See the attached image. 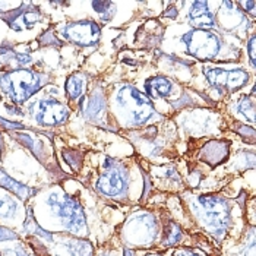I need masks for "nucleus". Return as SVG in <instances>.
Here are the masks:
<instances>
[{
    "mask_svg": "<svg viewBox=\"0 0 256 256\" xmlns=\"http://www.w3.org/2000/svg\"><path fill=\"white\" fill-rule=\"evenodd\" d=\"M194 214L204 230L218 242L228 234L233 224V208L228 199L220 196H199L194 202Z\"/></svg>",
    "mask_w": 256,
    "mask_h": 256,
    "instance_id": "f257e3e1",
    "label": "nucleus"
},
{
    "mask_svg": "<svg viewBox=\"0 0 256 256\" xmlns=\"http://www.w3.org/2000/svg\"><path fill=\"white\" fill-rule=\"evenodd\" d=\"M42 85V78L30 69H15L0 78V90L15 104H22L32 97Z\"/></svg>",
    "mask_w": 256,
    "mask_h": 256,
    "instance_id": "f03ea898",
    "label": "nucleus"
},
{
    "mask_svg": "<svg viewBox=\"0 0 256 256\" xmlns=\"http://www.w3.org/2000/svg\"><path fill=\"white\" fill-rule=\"evenodd\" d=\"M118 108L128 116L132 124H144L154 116L151 100L136 88L126 85L120 88L116 96Z\"/></svg>",
    "mask_w": 256,
    "mask_h": 256,
    "instance_id": "7ed1b4c3",
    "label": "nucleus"
},
{
    "mask_svg": "<svg viewBox=\"0 0 256 256\" xmlns=\"http://www.w3.org/2000/svg\"><path fill=\"white\" fill-rule=\"evenodd\" d=\"M47 204L62 220L63 227L72 234H84L86 232V218L76 199L69 195H52Z\"/></svg>",
    "mask_w": 256,
    "mask_h": 256,
    "instance_id": "20e7f679",
    "label": "nucleus"
},
{
    "mask_svg": "<svg viewBox=\"0 0 256 256\" xmlns=\"http://www.w3.org/2000/svg\"><path fill=\"white\" fill-rule=\"evenodd\" d=\"M158 226L154 216L148 212H138L128 220L123 228V238L129 246L148 248L156 243Z\"/></svg>",
    "mask_w": 256,
    "mask_h": 256,
    "instance_id": "39448f33",
    "label": "nucleus"
},
{
    "mask_svg": "<svg viewBox=\"0 0 256 256\" xmlns=\"http://www.w3.org/2000/svg\"><path fill=\"white\" fill-rule=\"evenodd\" d=\"M188 53L199 60L216 59L221 50V40L211 30H194L183 36Z\"/></svg>",
    "mask_w": 256,
    "mask_h": 256,
    "instance_id": "423d86ee",
    "label": "nucleus"
},
{
    "mask_svg": "<svg viewBox=\"0 0 256 256\" xmlns=\"http://www.w3.org/2000/svg\"><path fill=\"white\" fill-rule=\"evenodd\" d=\"M204 75L208 84L221 94L236 92L249 82V74L240 68L224 69V68H205Z\"/></svg>",
    "mask_w": 256,
    "mask_h": 256,
    "instance_id": "0eeeda50",
    "label": "nucleus"
},
{
    "mask_svg": "<svg viewBox=\"0 0 256 256\" xmlns=\"http://www.w3.org/2000/svg\"><path fill=\"white\" fill-rule=\"evenodd\" d=\"M97 189L104 196L118 198L128 190V173L126 168L110 158L104 162V172L97 182Z\"/></svg>",
    "mask_w": 256,
    "mask_h": 256,
    "instance_id": "6e6552de",
    "label": "nucleus"
},
{
    "mask_svg": "<svg viewBox=\"0 0 256 256\" xmlns=\"http://www.w3.org/2000/svg\"><path fill=\"white\" fill-rule=\"evenodd\" d=\"M63 37L72 44H76L80 47H90L96 46L101 37V30L98 24L94 20H78L68 24L63 28Z\"/></svg>",
    "mask_w": 256,
    "mask_h": 256,
    "instance_id": "1a4fd4ad",
    "label": "nucleus"
},
{
    "mask_svg": "<svg viewBox=\"0 0 256 256\" xmlns=\"http://www.w3.org/2000/svg\"><path fill=\"white\" fill-rule=\"evenodd\" d=\"M34 118L40 124L58 126L69 118V110L56 100H41L34 108Z\"/></svg>",
    "mask_w": 256,
    "mask_h": 256,
    "instance_id": "9d476101",
    "label": "nucleus"
},
{
    "mask_svg": "<svg viewBox=\"0 0 256 256\" xmlns=\"http://www.w3.org/2000/svg\"><path fill=\"white\" fill-rule=\"evenodd\" d=\"M230 154V142L227 140H210L199 152V158L208 166H218L226 161Z\"/></svg>",
    "mask_w": 256,
    "mask_h": 256,
    "instance_id": "9b49d317",
    "label": "nucleus"
},
{
    "mask_svg": "<svg viewBox=\"0 0 256 256\" xmlns=\"http://www.w3.org/2000/svg\"><path fill=\"white\" fill-rule=\"evenodd\" d=\"M189 20L195 30H212L217 26L216 16L206 2H195L189 10Z\"/></svg>",
    "mask_w": 256,
    "mask_h": 256,
    "instance_id": "f8f14e48",
    "label": "nucleus"
},
{
    "mask_svg": "<svg viewBox=\"0 0 256 256\" xmlns=\"http://www.w3.org/2000/svg\"><path fill=\"white\" fill-rule=\"evenodd\" d=\"M173 82L170 79L164 78V76H156V78L146 80L145 84V90L150 94V97L152 98H164L173 94Z\"/></svg>",
    "mask_w": 256,
    "mask_h": 256,
    "instance_id": "ddd939ff",
    "label": "nucleus"
},
{
    "mask_svg": "<svg viewBox=\"0 0 256 256\" xmlns=\"http://www.w3.org/2000/svg\"><path fill=\"white\" fill-rule=\"evenodd\" d=\"M234 110H236L237 114H240L244 120L256 124V101H254L252 97L242 96L240 98L237 100Z\"/></svg>",
    "mask_w": 256,
    "mask_h": 256,
    "instance_id": "4468645a",
    "label": "nucleus"
},
{
    "mask_svg": "<svg viewBox=\"0 0 256 256\" xmlns=\"http://www.w3.org/2000/svg\"><path fill=\"white\" fill-rule=\"evenodd\" d=\"M183 238V232L180 228L178 222L174 221H168L164 226V233L161 238V246L162 248H172V246H178V243Z\"/></svg>",
    "mask_w": 256,
    "mask_h": 256,
    "instance_id": "2eb2a0df",
    "label": "nucleus"
},
{
    "mask_svg": "<svg viewBox=\"0 0 256 256\" xmlns=\"http://www.w3.org/2000/svg\"><path fill=\"white\" fill-rule=\"evenodd\" d=\"M85 84H86V80H85L84 74L76 72V74L70 75L66 80V92H68L69 100L79 98L85 91Z\"/></svg>",
    "mask_w": 256,
    "mask_h": 256,
    "instance_id": "dca6fc26",
    "label": "nucleus"
},
{
    "mask_svg": "<svg viewBox=\"0 0 256 256\" xmlns=\"http://www.w3.org/2000/svg\"><path fill=\"white\" fill-rule=\"evenodd\" d=\"M234 256H256V228H249L242 243L234 249Z\"/></svg>",
    "mask_w": 256,
    "mask_h": 256,
    "instance_id": "f3484780",
    "label": "nucleus"
},
{
    "mask_svg": "<svg viewBox=\"0 0 256 256\" xmlns=\"http://www.w3.org/2000/svg\"><path fill=\"white\" fill-rule=\"evenodd\" d=\"M0 184L2 186H4L6 189H9L10 192H14L16 196L20 198H28L34 190L32 189H30V188H26V186H24V184H20V182H16V180H14L12 178H9L6 173H3L2 170H0Z\"/></svg>",
    "mask_w": 256,
    "mask_h": 256,
    "instance_id": "a211bd4d",
    "label": "nucleus"
},
{
    "mask_svg": "<svg viewBox=\"0 0 256 256\" xmlns=\"http://www.w3.org/2000/svg\"><path fill=\"white\" fill-rule=\"evenodd\" d=\"M31 59L30 56L25 54H18L10 48H2L0 50V63L3 66H10V68H16V66H22L30 63Z\"/></svg>",
    "mask_w": 256,
    "mask_h": 256,
    "instance_id": "6ab92c4d",
    "label": "nucleus"
},
{
    "mask_svg": "<svg viewBox=\"0 0 256 256\" xmlns=\"http://www.w3.org/2000/svg\"><path fill=\"white\" fill-rule=\"evenodd\" d=\"M106 110V101L102 98V96L100 94H94L92 97L86 100V104H85V116L90 118H100Z\"/></svg>",
    "mask_w": 256,
    "mask_h": 256,
    "instance_id": "aec40b11",
    "label": "nucleus"
},
{
    "mask_svg": "<svg viewBox=\"0 0 256 256\" xmlns=\"http://www.w3.org/2000/svg\"><path fill=\"white\" fill-rule=\"evenodd\" d=\"M68 256H92V246L84 240H72L64 244Z\"/></svg>",
    "mask_w": 256,
    "mask_h": 256,
    "instance_id": "412c9836",
    "label": "nucleus"
},
{
    "mask_svg": "<svg viewBox=\"0 0 256 256\" xmlns=\"http://www.w3.org/2000/svg\"><path fill=\"white\" fill-rule=\"evenodd\" d=\"M24 228H25L28 233H31V234H36V236L47 240V242H53L52 233H48V232H46L44 228L40 227L38 224H37V221L32 217V212H31V211L28 212V218H26V221H25V224H24Z\"/></svg>",
    "mask_w": 256,
    "mask_h": 256,
    "instance_id": "4be33fe9",
    "label": "nucleus"
},
{
    "mask_svg": "<svg viewBox=\"0 0 256 256\" xmlns=\"http://www.w3.org/2000/svg\"><path fill=\"white\" fill-rule=\"evenodd\" d=\"M236 167L240 170L256 168V152L254 151H242L236 157Z\"/></svg>",
    "mask_w": 256,
    "mask_h": 256,
    "instance_id": "5701e85b",
    "label": "nucleus"
},
{
    "mask_svg": "<svg viewBox=\"0 0 256 256\" xmlns=\"http://www.w3.org/2000/svg\"><path fill=\"white\" fill-rule=\"evenodd\" d=\"M16 210H18V205L12 198H2L0 199V218L14 217Z\"/></svg>",
    "mask_w": 256,
    "mask_h": 256,
    "instance_id": "b1692460",
    "label": "nucleus"
},
{
    "mask_svg": "<svg viewBox=\"0 0 256 256\" xmlns=\"http://www.w3.org/2000/svg\"><path fill=\"white\" fill-rule=\"evenodd\" d=\"M92 8L102 15V18L104 20H110L108 18V15H107V12H108V9H114V4L112 3V2H94L92 3Z\"/></svg>",
    "mask_w": 256,
    "mask_h": 256,
    "instance_id": "393cba45",
    "label": "nucleus"
},
{
    "mask_svg": "<svg viewBox=\"0 0 256 256\" xmlns=\"http://www.w3.org/2000/svg\"><path fill=\"white\" fill-rule=\"evenodd\" d=\"M248 54H249V60L252 66L256 69V34L248 42Z\"/></svg>",
    "mask_w": 256,
    "mask_h": 256,
    "instance_id": "a878e982",
    "label": "nucleus"
},
{
    "mask_svg": "<svg viewBox=\"0 0 256 256\" xmlns=\"http://www.w3.org/2000/svg\"><path fill=\"white\" fill-rule=\"evenodd\" d=\"M173 256H205L204 254H200L199 250H195L192 248H178L174 250V255Z\"/></svg>",
    "mask_w": 256,
    "mask_h": 256,
    "instance_id": "bb28decb",
    "label": "nucleus"
},
{
    "mask_svg": "<svg viewBox=\"0 0 256 256\" xmlns=\"http://www.w3.org/2000/svg\"><path fill=\"white\" fill-rule=\"evenodd\" d=\"M236 4L238 8H243V10L246 14H249L250 16L256 18V2H238Z\"/></svg>",
    "mask_w": 256,
    "mask_h": 256,
    "instance_id": "cd10ccee",
    "label": "nucleus"
},
{
    "mask_svg": "<svg viewBox=\"0 0 256 256\" xmlns=\"http://www.w3.org/2000/svg\"><path fill=\"white\" fill-rule=\"evenodd\" d=\"M238 134H240L243 138H248L246 140H255L256 138V130H254L252 128H248V126H240Z\"/></svg>",
    "mask_w": 256,
    "mask_h": 256,
    "instance_id": "c85d7f7f",
    "label": "nucleus"
},
{
    "mask_svg": "<svg viewBox=\"0 0 256 256\" xmlns=\"http://www.w3.org/2000/svg\"><path fill=\"white\" fill-rule=\"evenodd\" d=\"M14 238H18V236H16L14 232L8 230V228H4V227H0V242H4V240H14Z\"/></svg>",
    "mask_w": 256,
    "mask_h": 256,
    "instance_id": "c756f323",
    "label": "nucleus"
},
{
    "mask_svg": "<svg viewBox=\"0 0 256 256\" xmlns=\"http://www.w3.org/2000/svg\"><path fill=\"white\" fill-rule=\"evenodd\" d=\"M123 256H135V252L130 248H124L123 249Z\"/></svg>",
    "mask_w": 256,
    "mask_h": 256,
    "instance_id": "7c9ffc66",
    "label": "nucleus"
},
{
    "mask_svg": "<svg viewBox=\"0 0 256 256\" xmlns=\"http://www.w3.org/2000/svg\"><path fill=\"white\" fill-rule=\"evenodd\" d=\"M16 256H30V255H28L26 252H24V250H20V252H18V255H16Z\"/></svg>",
    "mask_w": 256,
    "mask_h": 256,
    "instance_id": "2f4dec72",
    "label": "nucleus"
},
{
    "mask_svg": "<svg viewBox=\"0 0 256 256\" xmlns=\"http://www.w3.org/2000/svg\"><path fill=\"white\" fill-rule=\"evenodd\" d=\"M252 96H255L256 97V84L254 85V88H252Z\"/></svg>",
    "mask_w": 256,
    "mask_h": 256,
    "instance_id": "473e14b6",
    "label": "nucleus"
},
{
    "mask_svg": "<svg viewBox=\"0 0 256 256\" xmlns=\"http://www.w3.org/2000/svg\"><path fill=\"white\" fill-rule=\"evenodd\" d=\"M254 220H255V222H256V204H255V206H254Z\"/></svg>",
    "mask_w": 256,
    "mask_h": 256,
    "instance_id": "72a5a7b5",
    "label": "nucleus"
},
{
    "mask_svg": "<svg viewBox=\"0 0 256 256\" xmlns=\"http://www.w3.org/2000/svg\"><path fill=\"white\" fill-rule=\"evenodd\" d=\"M145 256H162V255H160V254H146Z\"/></svg>",
    "mask_w": 256,
    "mask_h": 256,
    "instance_id": "f704fd0d",
    "label": "nucleus"
},
{
    "mask_svg": "<svg viewBox=\"0 0 256 256\" xmlns=\"http://www.w3.org/2000/svg\"><path fill=\"white\" fill-rule=\"evenodd\" d=\"M102 256H108V255H102Z\"/></svg>",
    "mask_w": 256,
    "mask_h": 256,
    "instance_id": "c9c22d12",
    "label": "nucleus"
}]
</instances>
